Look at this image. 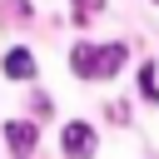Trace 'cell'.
<instances>
[{"label": "cell", "instance_id": "obj_1", "mask_svg": "<svg viewBox=\"0 0 159 159\" xmlns=\"http://www.w3.org/2000/svg\"><path fill=\"white\" fill-rule=\"evenodd\" d=\"M119 65H124V45H75L70 50V70L80 80H109L119 75Z\"/></svg>", "mask_w": 159, "mask_h": 159}, {"label": "cell", "instance_id": "obj_2", "mask_svg": "<svg viewBox=\"0 0 159 159\" xmlns=\"http://www.w3.org/2000/svg\"><path fill=\"white\" fill-rule=\"evenodd\" d=\"M60 149H65L70 159H89V154H94V129H89V124H80V119H75V124H65Z\"/></svg>", "mask_w": 159, "mask_h": 159}, {"label": "cell", "instance_id": "obj_3", "mask_svg": "<svg viewBox=\"0 0 159 159\" xmlns=\"http://www.w3.org/2000/svg\"><path fill=\"white\" fill-rule=\"evenodd\" d=\"M35 139H40V129H35L30 119H10V124H5V144H10L15 159H25V154L35 149Z\"/></svg>", "mask_w": 159, "mask_h": 159}, {"label": "cell", "instance_id": "obj_4", "mask_svg": "<svg viewBox=\"0 0 159 159\" xmlns=\"http://www.w3.org/2000/svg\"><path fill=\"white\" fill-rule=\"evenodd\" d=\"M5 75H10V80H35V60H30V50L15 45V50L5 55Z\"/></svg>", "mask_w": 159, "mask_h": 159}, {"label": "cell", "instance_id": "obj_5", "mask_svg": "<svg viewBox=\"0 0 159 159\" xmlns=\"http://www.w3.org/2000/svg\"><path fill=\"white\" fill-rule=\"evenodd\" d=\"M139 89H144V99H159V84H154V65H144V70H139Z\"/></svg>", "mask_w": 159, "mask_h": 159}, {"label": "cell", "instance_id": "obj_6", "mask_svg": "<svg viewBox=\"0 0 159 159\" xmlns=\"http://www.w3.org/2000/svg\"><path fill=\"white\" fill-rule=\"evenodd\" d=\"M99 15V0H75V20L84 25V20H94Z\"/></svg>", "mask_w": 159, "mask_h": 159}]
</instances>
